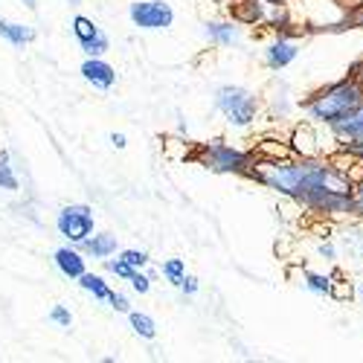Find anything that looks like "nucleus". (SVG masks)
<instances>
[{
	"instance_id": "obj_1",
	"label": "nucleus",
	"mask_w": 363,
	"mask_h": 363,
	"mask_svg": "<svg viewBox=\"0 0 363 363\" xmlns=\"http://www.w3.org/2000/svg\"><path fill=\"white\" fill-rule=\"evenodd\" d=\"M357 105H363V87L354 76H343L337 82H328L317 90H311V94L299 102L302 113H306V119H311V123L317 128H328L335 125L340 116H346L349 111H354Z\"/></svg>"
},
{
	"instance_id": "obj_2",
	"label": "nucleus",
	"mask_w": 363,
	"mask_h": 363,
	"mask_svg": "<svg viewBox=\"0 0 363 363\" xmlns=\"http://www.w3.org/2000/svg\"><path fill=\"white\" fill-rule=\"evenodd\" d=\"M192 157L206 172H213V174H235V177H250V172H253V166L259 160L256 148H238V145H230L221 137L198 143Z\"/></svg>"
},
{
	"instance_id": "obj_3",
	"label": "nucleus",
	"mask_w": 363,
	"mask_h": 363,
	"mask_svg": "<svg viewBox=\"0 0 363 363\" xmlns=\"http://www.w3.org/2000/svg\"><path fill=\"white\" fill-rule=\"evenodd\" d=\"M213 105L227 119V125L235 131L253 128L262 116V99L241 84H221L213 96Z\"/></svg>"
},
{
	"instance_id": "obj_4",
	"label": "nucleus",
	"mask_w": 363,
	"mask_h": 363,
	"mask_svg": "<svg viewBox=\"0 0 363 363\" xmlns=\"http://www.w3.org/2000/svg\"><path fill=\"white\" fill-rule=\"evenodd\" d=\"M55 230H58V235L67 238V245H82V241L96 230L94 206H87V203L62 206L58 209V216H55Z\"/></svg>"
},
{
	"instance_id": "obj_5",
	"label": "nucleus",
	"mask_w": 363,
	"mask_h": 363,
	"mask_svg": "<svg viewBox=\"0 0 363 363\" xmlns=\"http://www.w3.org/2000/svg\"><path fill=\"white\" fill-rule=\"evenodd\" d=\"M128 18L137 29L157 33V29H169L174 23V9L166 0H134L128 6Z\"/></svg>"
},
{
	"instance_id": "obj_6",
	"label": "nucleus",
	"mask_w": 363,
	"mask_h": 363,
	"mask_svg": "<svg viewBox=\"0 0 363 363\" xmlns=\"http://www.w3.org/2000/svg\"><path fill=\"white\" fill-rule=\"evenodd\" d=\"M296 58H299V44H296V38H288V35H277L274 41H267L264 50H262L264 67L274 70V73L288 70Z\"/></svg>"
},
{
	"instance_id": "obj_7",
	"label": "nucleus",
	"mask_w": 363,
	"mask_h": 363,
	"mask_svg": "<svg viewBox=\"0 0 363 363\" xmlns=\"http://www.w3.org/2000/svg\"><path fill=\"white\" fill-rule=\"evenodd\" d=\"M288 148L294 157H320L323 155V145H320V131L311 119L306 123H296L291 128V137H288Z\"/></svg>"
},
{
	"instance_id": "obj_8",
	"label": "nucleus",
	"mask_w": 363,
	"mask_h": 363,
	"mask_svg": "<svg viewBox=\"0 0 363 363\" xmlns=\"http://www.w3.org/2000/svg\"><path fill=\"white\" fill-rule=\"evenodd\" d=\"M82 79L87 84H94L96 90H111L116 84V67L105 62V55H87L82 67H79Z\"/></svg>"
},
{
	"instance_id": "obj_9",
	"label": "nucleus",
	"mask_w": 363,
	"mask_h": 363,
	"mask_svg": "<svg viewBox=\"0 0 363 363\" xmlns=\"http://www.w3.org/2000/svg\"><path fill=\"white\" fill-rule=\"evenodd\" d=\"M203 35L213 47L227 50V47H235L241 41V23L233 18H213V21L203 23Z\"/></svg>"
},
{
	"instance_id": "obj_10",
	"label": "nucleus",
	"mask_w": 363,
	"mask_h": 363,
	"mask_svg": "<svg viewBox=\"0 0 363 363\" xmlns=\"http://www.w3.org/2000/svg\"><path fill=\"white\" fill-rule=\"evenodd\" d=\"M325 131H328L331 140H335V148L343 145V143H349V140L363 137V105H357L354 111H349L346 116H340L337 123L328 125Z\"/></svg>"
},
{
	"instance_id": "obj_11",
	"label": "nucleus",
	"mask_w": 363,
	"mask_h": 363,
	"mask_svg": "<svg viewBox=\"0 0 363 363\" xmlns=\"http://www.w3.org/2000/svg\"><path fill=\"white\" fill-rule=\"evenodd\" d=\"M76 247H79L87 259H99V262H102V259L119 253V238H116L113 233H108V230H105V233H96V230H94V233H90V235L82 241V245H76Z\"/></svg>"
},
{
	"instance_id": "obj_12",
	"label": "nucleus",
	"mask_w": 363,
	"mask_h": 363,
	"mask_svg": "<svg viewBox=\"0 0 363 363\" xmlns=\"http://www.w3.org/2000/svg\"><path fill=\"white\" fill-rule=\"evenodd\" d=\"M52 262L58 267V274L67 277V279H79L84 270H87V256L76 247V245H65L52 253Z\"/></svg>"
},
{
	"instance_id": "obj_13",
	"label": "nucleus",
	"mask_w": 363,
	"mask_h": 363,
	"mask_svg": "<svg viewBox=\"0 0 363 363\" xmlns=\"http://www.w3.org/2000/svg\"><path fill=\"white\" fill-rule=\"evenodd\" d=\"M230 18L238 21L241 26H264L267 4L264 0H233Z\"/></svg>"
},
{
	"instance_id": "obj_14",
	"label": "nucleus",
	"mask_w": 363,
	"mask_h": 363,
	"mask_svg": "<svg viewBox=\"0 0 363 363\" xmlns=\"http://www.w3.org/2000/svg\"><path fill=\"white\" fill-rule=\"evenodd\" d=\"M0 38L9 41L12 47H26V44L35 41V29L29 23H18V21L0 18Z\"/></svg>"
},
{
	"instance_id": "obj_15",
	"label": "nucleus",
	"mask_w": 363,
	"mask_h": 363,
	"mask_svg": "<svg viewBox=\"0 0 363 363\" xmlns=\"http://www.w3.org/2000/svg\"><path fill=\"white\" fill-rule=\"evenodd\" d=\"M76 282L82 285V291H87L96 302H108V296H111V291H113V288L105 282L102 274H90V270H84V274H82Z\"/></svg>"
},
{
	"instance_id": "obj_16",
	"label": "nucleus",
	"mask_w": 363,
	"mask_h": 363,
	"mask_svg": "<svg viewBox=\"0 0 363 363\" xmlns=\"http://www.w3.org/2000/svg\"><path fill=\"white\" fill-rule=\"evenodd\" d=\"M302 282L317 296H331L335 294V277L331 274H317V270H302Z\"/></svg>"
},
{
	"instance_id": "obj_17",
	"label": "nucleus",
	"mask_w": 363,
	"mask_h": 363,
	"mask_svg": "<svg viewBox=\"0 0 363 363\" xmlns=\"http://www.w3.org/2000/svg\"><path fill=\"white\" fill-rule=\"evenodd\" d=\"M128 325H131V331L137 337H143V340H155L157 337V323H155V317H148V314H143V311H128Z\"/></svg>"
},
{
	"instance_id": "obj_18",
	"label": "nucleus",
	"mask_w": 363,
	"mask_h": 363,
	"mask_svg": "<svg viewBox=\"0 0 363 363\" xmlns=\"http://www.w3.org/2000/svg\"><path fill=\"white\" fill-rule=\"evenodd\" d=\"M0 189H6V192H18L21 189V180H18V172H15V163H12L9 151H0Z\"/></svg>"
},
{
	"instance_id": "obj_19",
	"label": "nucleus",
	"mask_w": 363,
	"mask_h": 363,
	"mask_svg": "<svg viewBox=\"0 0 363 363\" xmlns=\"http://www.w3.org/2000/svg\"><path fill=\"white\" fill-rule=\"evenodd\" d=\"M70 29H73V35H76V41L82 44V41H90L96 33H99V23L94 21V18H87V15H73V21H70Z\"/></svg>"
},
{
	"instance_id": "obj_20",
	"label": "nucleus",
	"mask_w": 363,
	"mask_h": 363,
	"mask_svg": "<svg viewBox=\"0 0 363 363\" xmlns=\"http://www.w3.org/2000/svg\"><path fill=\"white\" fill-rule=\"evenodd\" d=\"M160 277L169 282V285H180L184 282V277H186V262L184 259H166L163 264H160Z\"/></svg>"
},
{
	"instance_id": "obj_21",
	"label": "nucleus",
	"mask_w": 363,
	"mask_h": 363,
	"mask_svg": "<svg viewBox=\"0 0 363 363\" xmlns=\"http://www.w3.org/2000/svg\"><path fill=\"white\" fill-rule=\"evenodd\" d=\"M352 218H363V166L354 163V184H352Z\"/></svg>"
},
{
	"instance_id": "obj_22",
	"label": "nucleus",
	"mask_w": 363,
	"mask_h": 363,
	"mask_svg": "<svg viewBox=\"0 0 363 363\" xmlns=\"http://www.w3.org/2000/svg\"><path fill=\"white\" fill-rule=\"evenodd\" d=\"M79 47H82V52H84V55H105V52L111 50V38H108V35L102 33V29H99V33H96L94 38H90V41H82Z\"/></svg>"
},
{
	"instance_id": "obj_23",
	"label": "nucleus",
	"mask_w": 363,
	"mask_h": 363,
	"mask_svg": "<svg viewBox=\"0 0 363 363\" xmlns=\"http://www.w3.org/2000/svg\"><path fill=\"white\" fill-rule=\"evenodd\" d=\"M102 267L108 270V274H113L116 279H125V282H128V279H131V274H134V267H131V264H125L119 256H116V259H113V256L102 259Z\"/></svg>"
},
{
	"instance_id": "obj_24",
	"label": "nucleus",
	"mask_w": 363,
	"mask_h": 363,
	"mask_svg": "<svg viewBox=\"0 0 363 363\" xmlns=\"http://www.w3.org/2000/svg\"><path fill=\"white\" fill-rule=\"evenodd\" d=\"M343 23H346V29H363V0H354V4H346Z\"/></svg>"
},
{
	"instance_id": "obj_25",
	"label": "nucleus",
	"mask_w": 363,
	"mask_h": 363,
	"mask_svg": "<svg viewBox=\"0 0 363 363\" xmlns=\"http://www.w3.org/2000/svg\"><path fill=\"white\" fill-rule=\"evenodd\" d=\"M116 256H119V259H123L125 264H131L134 270H143V267H145V264L151 262V256H148L145 250H137V247H128V250H119Z\"/></svg>"
},
{
	"instance_id": "obj_26",
	"label": "nucleus",
	"mask_w": 363,
	"mask_h": 363,
	"mask_svg": "<svg viewBox=\"0 0 363 363\" xmlns=\"http://www.w3.org/2000/svg\"><path fill=\"white\" fill-rule=\"evenodd\" d=\"M335 151H340V155H346L349 160H354V163H360V166H363V137H357V140H349V143L337 145Z\"/></svg>"
},
{
	"instance_id": "obj_27",
	"label": "nucleus",
	"mask_w": 363,
	"mask_h": 363,
	"mask_svg": "<svg viewBox=\"0 0 363 363\" xmlns=\"http://www.w3.org/2000/svg\"><path fill=\"white\" fill-rule=\"evenodd\" d=\"M50 323H55L58 328H73V314L67 306H52L50 308Z\"/></svg>"
},
{
	"instance_id": "obj_28",
	"label": "nucleus",
	"mask_w": 363,
	"mask_h": 363,
	"mask_svg": "<svg viewBox=\"0 0 363 363\" xmlns=\"http://www.w3.org/2000/svg\"><path fill=\"white\" fill-rule=\"evenodd\" d=\"M128 282H131V291H134V294H140V296H145V294L151 291V279L145 277V270H134Z\"/></svg>"
},
{
	"instance_id": "obj_29",
	"label": "nucleus",
	"mask_w": 363,
	"mask_h": 363,
	"mask_svg": "<svg viewBox=\"0 0 363 363\" xmlns=\"http://www.w3.org/2000/svg\"><path fill=\"white\" fill-rule=\"evenodd\" d=\"M108 302H111V308H113L116 314H128V311H131V299H128L123 291H111Z\"/></svg>"
},
{
	"instance_id": "obj_30",
	"label": "nucleus",
	"mask_w": 363,
	"mask_h": 363,
	"mask_svg": "<svg viewBox=\"0 0 363 363\" xmlns=\"http://www.w3.org/2000/svg\"><path fill=\"white\" fill-rule=\"evenodd\" d=\"M177 288H180V294H184L186 299H192V296H195V294L201 291V282H198V277H192V274H186V277H184V282H180Z\"/></svg>"
},
{
	"instance_id": "obj_31",
	"label": "nucleus",
	"mask_w": 363,
	"mask_h": 363,
	"mask_svg": "<svg viewBox=\"0 0 363 363\" xmlns=\"http://www.w3.org/2000/svg\"><path fill=\"white\" fill-rule=\"evenodd\" d=\"M317 256L325 259V262H335L337 259V247L331 245V241H320V245H317Z\"/></svg>"
},
{
	"instance_id": "obj_32",
	"label": "nucleus",
	"mask_w": 363,
	"mask_h": 363,
	"mask_svg": "<svg viewBox=\"0 0 363 363\" xmlns=\"http://www.w3.org/2000/svg\"><path fill=\"white\" fill-rule=\"evenodd\" d=\"M108 140H111V145H113V148H116V151H123V148H125V145H128V137H125V134H123V131H113V134H111V137H108Z\"/></svg>"
},
{
	"instance_id": "obj_33",
	"label": "nucleus",
	"mask_w": 363,
	"mask_h": 363,
	"mask_svg": "<svg viewBox=\"0 0 363 363\" xmlns=\"http://www.w3.org/2000/svg\"><path fill=\"white\" fill-rule=\"evenodd\" d=\"M349 76H354L360 82V87H363V58H357V62L349 67Z\"/></svg>"
},
{
	"instance_id": "obj_34",
	"label": "nucleus",
	"mask_w": 363,
	"mask_h": 363,
	"mask_svg": "<svg viewBox=\"0 0 363 363\" xmlns=\"http://www.w3.org/2000/svg\"><path fill=\"white\" fill-rule=\"evenodd\" d=\"M143 270H145V277H148L151 282H157V279H160V267H151V262H148Z\"/></svg>"
},
{
	"instance_id": "obj_35",
	"label": "nucleus",
	"mask_w": 363,
	"mask_h": 363,
	"mask_svg": "<svg viewBox=\"0 0 363 363\" xmlns=\"http://www.w3.org/2000/svg\"><path fill=\"white\" fill-rule=\"evenodd\" d=\"M21 4H23L29 12H35V9H38V0H21Z\"/></svg>"
},
{
	"instance_id": "obj_36",
	"label": "nucleus",
	"mask_w": 363,
	"mask_h": 363,
	"mask_svg": "<svg viewBox=\"0 0 363 363\" xmlns=\"http://www.w3.org/2000/svg\"><path fill=\"white\" fill-rule=\"evenodd\" d=\"M267 6H279V4H294V0H264Z\"/></svg>"
},
{
	"instance_id": "obj_37",
	"label": "nucleus",
	"mask_w": 363,
	"mask_h": 363,
	"mask_svg": "<svg viewBox=\"0 0 363 363\" xmlns=\"http://www.w3.org/2000/svg\"><path fill=\"white\" fill-rule=\"evenodd\" d=\"M67 4H70V6H82V0H67Z\"/></svg>"
},
{
	"instance_id": "obj_38",
	"label": "nucleus",
	"mask_w": 363,
	"mask_h": 363,
	"mask_svg": "<svg viewBox=\"0 0 363 363\" xmlns=\"http://www.w3.org/2000/svg\"><path fill=\"white\" fill-rule=\"evenodd\" d=\"M357 296H360V299H363V285H360V288H357Z\"/></svg>"
},
{
	"instance_id": "obj_39",
	"label": "nucleus",
	"mask_w": 363,
	"mask_h": 363,
	"mask_svg": "<svg viewBox=\"0 0 363 363\" xmlns=\"http://www.w3.org/2000/svg\"><path fill=\"white\" fill-rule=\"evenodd\" d=\"M346 4H354V0H346Z\"/></svg>"
}]
</instances>
